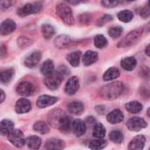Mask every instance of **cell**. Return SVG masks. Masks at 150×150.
Masks as SVG:
<instances>
[{"label": "cell", "mask_w": 150, "mask_h": 150, "mask_svg": "<svg viewBox=\"0 0 150 150\" xmlns=\"http://www.w3.org/2000/svg\"><path fill=\"white\" fill-rule=\"evenodd\" d=\"M124 89L125 86L121 82H112L101 87L99 96L105 100H113L123 93Z\"/></svg>", "instance_id": "obj_1"}, {"label": "cell", "mask_w": 150, "mask_h": 150, "mask_svg": "<svg viewBox=\"0 0 150 150\" xmlns=\"http://www.w3.org/2000/svg\"><path fill=\"white\" fill-rule=\"evenodd\" d=\"M55 12L57 16L67 25H73L75 24V19L71 9L65 4H59L56 6Z\"/></svg>", "instance_id": "obj_2"}, {"label": "cell", "mask_w": 150, "mask_h": 150, "mask_svg": "<svg viewBox=\"0 0 150 150\" xmlns=\"http://www.w3.org/2000/svg\"><path fill=\"white\" fill-rule=\"evenodd\" d=\"M143 33V29L142 28H137L135 30L131 31L123 40H121L120 42H119L118 47H129L134 45L135 42L139 40V39L142 37Z\"/></svg>", "instance_id": "obj_3"}, {"label": "cell", "mask_w": 150, "mask_h": 150, "mask_svg": "<svg viewBox=\"0 0 150 150\" xmlns=\"http://www.w3.org/2000/svg\"><path fill=\"white\" fill-rule=\"evenodd\" d=\"M63 78H64V76L58 70L54 71L53 73H51L50 75H48L45 77L44 83L49 90L54 91V90H56L59 88Z\"/></svg>", "instance_id": "obj_4"}, {"label": "cell", "mask_w": 150, "mask_h": 150, "mask_svg": "<svg viewBox=\"0 0 150 150\" xmlns=\"http://www.w3.org/2000/svg\"><path fill=\"white\" fill-rule=\"evenodd\" d=\"M42 7H43L42 4L39 2L33 3V4H26L23 7H21L18 10V14L21 17H25L27 15L35 14V13L40 12L41 11Z\"/></svg>", "instance_id": "obj_5"}, {"label": "cell", "mask_w": 150, "mask_h": 150, "mask_svg": "<svg viewBox=\"0 0 150 150\" xmlns=\"http://www.w3.org/2000/svg\"><path fill=\"white\" fill-rule=\"evenodd\" d=\"M67 114L61 109H55L54 111H52L47 117L48 120V123L53 127L58 129L61 122L62 121V120L64 119V117Z\"/></svg>", "instance_id": "obj_6"}, {"label": "cell", "mask_w": 150, "mask_h": 150, "mask_svg": "<svg viewBox=\"0 0 150 150\" xmlns=\"http://www.w3.org/2000/svg\"><path fill=\"white\" fill-rule=\"evenodd\" d=\"M7 137L9 142L17 148H22L25 143L24 134L18 129H14L11 133H10L7 135Z\"/></svg>", "instance_id": "obj_7"}, {"label": "cell", "mask_w": 150, "mask_h": 150, "mask_svg": "<svg viewBox=\"0 0 150 150\" xmlns=\"http://www.w3.org/2000/svg\"><path fill=\"white\" fill-rule=\"evenodd\" d=\"M147 126H148L147 122L142 118H139V117L131 118L127 123V128L130 131H134V132H138V131L147 127Z\"/></svg>", "instance_id": "obj_8"}, {"label": "cell", "mask_w": 150, "mask_h": 150, "mask_svg": "<svg viewBox=\"0 0 150 150\" xmlns=\"http://www.w3.org/2000/svg\"><path fill=\"white\" fill-rule=\"evenodd\" d=\"M34 91H35L34 85L29 82H21L17 87V93L23 97L32 96Z\"/></svg>", "instance_id": "obj_9"}, {"label": "cell", "mask_w": 150, "mask_h": 150, "mask_svg": "<svg viewBox=\"0 0 150 150\" xmlns=\"http://www.w3.org/2000/svg\"><path fill=\"white\" fill-rule=\"evenodd\" d=\"M74 43H75V40L70 36L66 35V34L59 35L54 40L55 47H57L58 48H67L74 45Z\"/></svg>", "instance_id": "obj_10"}, {"label": "cell", "mask_w": 150, "mask_h": 150, "mask_svg": "<svg viewBox=\"0 0 150 150\" xmlns=\"http://www.w3.org/2000/svg\"><path fill=\"white\" fill-rule=\"evenodd\" d=\"M40 58H41L40 51H39V50L33 51L28 56H26V58L25 59V65L27 68H30V69L34 68L40 62Z\"/></svg>", "instance_id": "obj_11"}, {"label": "cell", "mask_w": 150, "mask_h": 150, "mask_svg": "<svg viewBox=\"0 0 150 150\" xmlns=\"http://www.w3.org/2000/svg\"><path fill=\"white\" fill-rule=\"evenodd\" d=\"M79 89V80L76 76H72L70 77L66 85H65V92L69 96H72L76 94V92Z\"/></svg>", "instance_id": "obj_12"}, {"label": "cell", "mask_w": 150, "mask_h": 150, "mask_svg": "<svg viewBox=\"0 0 150 150\" xmlns=\"http://www.w3.org/2000/svg\"><path fill=\"white\" fill-rule=\"evenodd\" d=\"M58 100H59L58 98L47 96V95H42L40 96L37 99V106L39 108H45L54 105Z\"/></svg>", "instance_id": "obj_13"}, {"label": "cell", "mask_w": 150, "mask_h": 150, "mask_svg": "<svg viewBox=\"0 0 150 150\" xmlns=\"http://www.w3.org/2000/svg\"><path fill=\"white\" fill-rule=\"evenodd\" d=\"M31 102L26 98H20L17 101L15 110L18 113H26L31 110Z\"/></svg>", "instance_id": "obj_14"}, {"label": "cell", "mask_w": 150, "mask_h": 150, "mask_svg": "<svg viewBox=\"0 0 150 150\" xmlns=\"http://www.w3.org/2000/svg\"><path fill=\"white\" fill-rule=\"evenodd\" d=\"M17 25L16 23L11 19H5L2 22L0 26V32L2 35H7L15 31Z\"/></svg>", "instance_id": "obj_15"}, {"label": "cell", "mask_w": 150, "mask_h": 150, "mask_svg": "<svg viewBox=\"0 0 150 150\" xmlns=\"http://www.w3.org/2000/svg\"><path fill=\"white\" fill-rule=\"evenodd\" d=\"M106 119H107L108 122L111 124H119L123 121L124 114L120 110L116 109V110H113L111 112H109L107 114Z\"/></svg>", "instance_id": "obj_16"}, {"label": "cell", "mask_w": 150, "mask_h": 150, "mask_svg": "<svg viewBox=\"0 0 150 150\" xmlns=\"http://www.w3.org/2000/svg\"><path fill=\"white\" fill-rule=\"evenodd\" d=\"M146 142V138L144 135H137L134 137L129 143L128 149L130 150H140L144 148Z\"/></svg>", "instance_id": "obj_17"}, {"label": "cell", "mask_w": 150, "mask_h": 150, "mask_svg": "<svg viewBox=\"0 0 150 150\" xmlns=\"http://www.w3.org/2000/svg\"><path fill=\"white\" fill-rule=\"evenodd\" d=\"M68 110L73 115H80L84 111V105L80 101H73L68 105Z\"/></svg>", "instance_id": "obj_18"}, {"label": "cell", "mask_w": 150, "mask_h": 150, "mask_svg": "<svg viewBox=\"0 0 150 150\" xmlns=\"http://www.w3.org/2000/svg\"><path fill=\"white\" fill-rule=\"evenodd\" d=\"M72 129H73L74 134L77 137L82 136L86 132V123L83 121L82 120H76L73 122Z\"/></svg>", "instance_id": "obj_19"}, {"label": "cell", "mask_w": 150, "mask_h": 150, "mask_svg": "<svg viewBox=\"0 0 150 150\" xmlns=\"http://www.w3.org/2000/svg\"><path fill=\"white\" fill-rule=\"evenodd\" d=\"M98 59V54L95 51L89 50L84 54L83 57V62L85 66H90L94 62H96Z\"/></svg>", "instance_id": "obj_20"}, {"label": "cell", "mask_w": 150, "mask_h": 150, "mask_svg": "<svg viewBox=\"0 0 150 150\" xmlns=\"http://www.w3.org/2000/svg\"><path fill=\"white\" fill-rule=\"evenodd\" d=\"M65 148V144L59 139H50L46 142L45 149H62Z\"/></svg>", "instance_id": "obj_21"}, {"label": "cell", "mask_w": 150, "mask_h": 150, "mask_svg": "<svg viewBox=\"0 0 150 150\" xmlns=\"http://www.w3.org/2000/svg\"><path fill=\"white\" fill-rule=\"evenodd\" d=\"M121 67L127 71H132L137 65V61L134 57H126L120 62Z\"/></svg>", "instance_id": "obj_22"}, {"label": "cell", "mask_w": 150, "mask_h": 150, "mask_svg": "<svg viewBox=\"0 0 150 150\" xmlns=\"http://www.w3.org/2000/svg\"><path fill=\"white\" fill-rule=\"evenodd\" d=\"M13 130H14V124L12 121L9 120H3L1 121L0 131L3 135H8Z\"/></svg>", "instance_id": "obj_23"}, {"label": "cell", "mask_w": 150, "mask_h": 150, "mask_svg": "<svg viewBox=\"0 0 150 150\" xmlns=\"http://www.w3.org/2000/svg\"><path fill=\"white\" fill-rule=\"evenodd\" d=\"M54 71V65L51 60H47L42 63L40 67V72L42 75L47 76L51 73H53Z\"/></svg>", "instance_id": "obj_24"}, {"label": "cell", "mask_w": 150, "mask_h": 150, "mask_svg": "<svg viewBox=\"0 0 150 150\" xmlns=\"http://www.w3.org/2000/svg\"><path fill=\"white\" fill-rule=\"evenodd\" d=\"M25 144L31 149H39L41 145V139L38 136H30L25 140Z\"/></svg>", "instance_id": "obj_25"}, {"label": "cell", "mask_w": 150, "mask_h": 150, "mask_svg": "<svg viewBox=\"0 0 150 150\" xmlns=\"http://www.w3.org/2000/svg\"><path fill=\"white\" fill-rule=\"evenodd\" d=\"M72 126H73V123L71 122V120L69 119V117H68L66 115L64 117V119L62 120V121L61 122V124L58 127V130L61 133L67 134L70 131V129L72 128Z\"/></svg>", "instance_id": "obj_26"}, {"label": "cell", "mask_w": 150, "mask_h": 150, "mask_svg": "<svg viewBox=\"0 0 150 150\" xmlns=\"http://www.w3.org/2000/svg\"><path fill=\"white\" fill-rule=\"evenodd\" d=\"M120 75V72L118 69L116 68H110L108 69L104 76H103V79L105 81H111V80H114L116 78H118Z\"/></svg>", "instance_id": "obj_27"}, {"label": "cell", "mask_w": 150, "mask_h": 150, "mask_svg": "<svg viewBox=\"0 0 150 150\" xmlns=\"http://www.w3.org/2000/svg\"><path fill=\"white\" fill-rule=\"evenodd\" d=\"M81 51H74L72 53H70L67 59L68 62H69V64L73 67H77L80 63V59H81Z\"/></svg>", "instance_id": "obj_28"}, {"label": "cell", "mask_w": 150, "mask_h": 150, "mask_svg": "<svg viewBox=\"0 0 150 150\" xmlns=\"http://www.w3.org/2000/svg\"><path fill=\"white\" fill-rule=\"evenodd\" d=\"M143 106L142 105L138 102V101H132V102H129L126 105V109L131 112V113H139L142 110Z\"/></svg>", "instance_id": "obj_29"}, {"label": "cell", "mask_w": 150, "mask_h": 150, "mask_svg": "<svg viewBox=\"0 0 150 150\" xmlns=\"http://www.w3.org/2000/svg\"><path fill=\"white\" fill-rule=\"evenodd\" d=\"M41 33H42V35L43 37L46 39V40H50L54 33H55V30L54 28V26H52L51 25L49 24H45L41 26Z\"/></svg>", "instance_id": "obj_30"}, {"label": "cell", "mask_w": 150, "mask_h": 150, "mask_svg": "<svg viewBox=\"0 0 150 150\" xmlns=\"http://www.w3.org/2000/svg\"><path fill=\"white\" fill-rule=\"evenodd\" d=\"M13 75H14V70L12 69H8L2 71L1 75H0V80L2 82V83H4V84L9 83L11 82V80L12 79Z\"/></svg>", "instance_id": "obj_31"}, {"label": "cell", "mask_w": 150, "mask_h": 150, "mask_svg": "<svg viewBox=\"0 0 150 150\" xmlns=\"http://www.w3.org/2000/svg\"><path fill=\"white\" fill-rule=\"evenodd\" d=\"M105 133H106L105 128V127H104L102 124L97 123V124L94 126L92 134H93V136H94L95 138L103 139V138L105 136Z\"/></svg>", "instance_id": "obj_32"}, {"label": "cell", "mask_w": 150, "mask_h": 150, "mask_svg": "<svg viewBox=\"0 0 150 150\" xmlns=\"http://www.w3.org/2000/svg\"><path fill=\"white\" fill-rule=\"evenodd\" d=\"M109 138L110 140L116 143V144H120L123 142L124 141V136H123V134L121 131L120 130H113L110 133V135H109Z\"/></svg>", "instance_id": "obj_33"}, {"label": "cell", "mask_w": 150, "mask_h": 150, "mask_svg": "<svg viewBox=\"0 0 150 150\" xmlns=\"http://www.w3.org/2000/svg\"><path fill=\"white\" fill-rule=\"evenodd\" d=\"M33 128L34 131L41 134H47L49 132V127H47V125L43 122V121H37L33 124Z\"/></svg>", "instance_id": "obj_34"}, {"label": "cell", "mask_w": 150, "mask_h": 150, "mask_svg": "<svg viewBox=\"0 0 150 150\" xmlns=\"http://www.w3.org/2000/svg\"><path fill=\"white\" fill-rule=\"evenodd\" d=\"M106 145H107V142H106L105 141H104L103 139H98V138L97 140L91 141V142H90L89 147H90V149H91L98 150L105 149V148L106 147Z\"/></svg>", "instance_id": "obj_35"}, {"label": "cell", "mask_w": 150, "mask_h": 150, "mask_svg": "<svg viewBox=\"0 0 150 150\" xmlns=\"http://www.w3.org/2000/svg\"><path fill=\"white\" fill-rule=\"evenodd\" d=\"M134 13L131 11H127V10H125V11H120L119 14H118V18L122 21V22H125V23H127V22H130L133 18H134Z\"/></svg>", "instance_id": "obj_36"}, {"label": "cell", "mask_w": 150, "mask_h": 150, "mask_svg": "<svg viewBox=\"0 0 150 150\" xmlns=\"http://www.w3.org/2000/svg\"><path fill=\"white\" fill-rule=\"evenodd\" d=\"M94 44H95V46H96L97 47H98V48H103V47H105L107 46L108 41H107L106 38H105L104 35L98 34V35L95 36V38H94Z\"/></svg>", "instance_id": "obj_37"}, {"label": "cell", "mask_w": 150, "mask_h": 150, "mask_svg": "<svg viewBox=\"0 0 150 150\" xmlns=\"http://www.w3.org/2000/svg\"><path fill=\"white\" fill-rule=\"evenodd\" d=\"M123 33V28L120 25H117V26H114V27H112L109 31H108V33L111 37L112 38H118L120 37Z\"/></svg>", "instance_id": "obj_38"}, {"label": "cell", "mask_w": 150, "mask_h": 150, "mask_svg": "<svg viewBox=\"0 0 150 150\" xmlns=\"http://www.w3.org/2000/svg\"><path fill=\"white\" fill-rule=\"evenodd\" d=\"M33 43V40H30L29 38L24 37V36H20L18 39V44L20 47H29L31 44Z\"/></svg>", "instance_id": "obj_39"}, {"label": "cell", "mask_w": 150, "mask_h": 150, "mask_svg": "<svg viewBox=\"0 0 150 150\" xmlns=\"http://www.w3.org/2000/svg\"><path fill=\"white\" fill-rule=\"evenodd\" d=\"M16 0H0V9L4 11L10 7H11L15 4Z\"/></svg>", "instance_id": "obj_40"}, {"label": "cell", "mask_w": 150, "mask_h": 150, "mask_svg": "<svg viewBox=\"0 0 150 150\" xmlns=\"http://www.w3.org/2000/svg\"><path fill=\"white\" fill-rule=\"evenodd\" d=\"M102 1V4L105 6V7H107V8H112V7H115L117 6L120 0H101Z\"/></svg>", "instance_id": "obj_41"}, {"label": "cell", "mask_w": 150, "mask_h": 150, "mask_svg": "<svg viewBox=\"0 0 150 150\" xmlns=\"http://www.w3.org/2000/svg\"><path fill=\"white\" fill-rule=\"evenodd\" d=\"M140 76L144 79H150V69L147 66H143L140 70Z\"/></svg>", "instance_id": "obj_42"}, {"label": "cell", "mask_w": 150, "mask_h": 150, "mask_svg": "<svg viewBox=\"0 0 150 150\" xmlns=\"http://www.w3.org/2000/svg\"><path fill=\"white\" fill-rule=\"evenodd\" d=\"M111 20H112V17L111 15L105 14V15H104L103 17H101L100 19L98 21V25L102 26V25H104L105 23H107V22H109V21H111Z\"/></svg>", "instance_id": "obj_43"}, {"label": "cell", "mask_w": 150, "mask_h": 150, "mask_svg": "<svg viewBox=\"0 0 150 150\" xmlns=\"http://www.w3.org/2000/svg\"><path fill=\"white\" fill-rule=\"evenodd\" d=\"M140 15H141V17H142L143 18H148V17H149L150 16V5H147V6H144L142 10H141V11H140Z\"/></svg>", "instance_id": "obj_44"}, {"label": "cell", "mask_w": 150, "mask_h": 150, "mask_svg": "<svg viewBox=\"0 0 150 150\" xmlns=\"http://www.w3.org/2000/svg\"><path fill=\"white\" fill-rule=\"evenodd\" d=\"M58 71L65 77L68 74H69V69L65 67V66H61L60 68H59V69H58Z\"/></svg>", "instance_id": "obj_45"}, {"label": "cell", "mask_w": 150, "mask_h": 150, "mask_svg": "<svg viewBox=\"0 0 150 150\" xmlns=\"http://www.w3.org/2000/svg\"><path fill=\"white\" fill-rule=\"evenodd\" d=\"M6 54H7V49L5 48V46L4 44H2V46H1V52H0L1 58H4Z\"/></svg>", "instance_id": "obj_46"}, {"label": "cell", "mask_w": 150, "mask_h": 150, "mask_svg": "<svg viewBox=\"0 0 150 150\" xmlns=\"http://www.w3.org/2000/svg\"><path fill=\"white\" fill-rule=\"evenodd\" d=\"M65 1L68 2V3H69L70 4H73V5L78 4L81 2V0H65Z\"/></svg>", "instance_id": "obj_47"}, {"label": "cell", "mask_w": 150, "mask_h": 150, "mask_svg": "<svg viewBox=\"0 0 150 150\" xmlns=\"http://www.w3.org/2000/svg\"><path fill=\"white\" fill-rule=\"evenodd\" d=\"M145 52H146V54H147L148 56H150V44L149 45H148V47H146Z\"/></svg>", "instance_id": "obj_48"}, {"label": "cell", "mask_w": 150, "mask_h": 150, "mask_svg": "<svg viewBox=\"0 0 150 150\" xmlns=\"http://www.w3.org/2000/svg\"><path fill=\"white\" fill-rule=\"evenodd\" d=\"M1 96H2V98H1V101H0V102H1V103H3V102H4V91L3 90L1 91Z\"/></svg>", "instance_id": "obj_49"}, {"label": "cell", "mask_w": 150, "mask_h": 150, "mask_svg": "<svg viewBox=\"0 0 150 150\" xmlns=\"http://www.w3.org/2000/svg\"><path fill=\"white\" fill-rule=\"evenodd\" d=\"M147 30H148V32H150V21L149 23L148 24V25H147Z\"/></svg>", "instance_id": "obj_50"}, {"label": "cell", "mask_w": 150, "mask_h": 150, "mask_svg": "<svg viewBox=\"0 0 150 150\" xmlns=\"http://www.w3.org/2000/svg\"><path fill=\"white\" fill-rule=\"evenodd\" d=\"M147 114H148V116L149 117H150V108L148 110V112H147Z\"/></svg>", "instance_id": "obj_51"}, {"label": "cell", "mask_w": 150, "mask_h": 150, "mask_svg": "<svg viewBox=\"0 0 150 150\" xmlns=\"http://www.w3.org/2000/svg\"><path fill=\"white\" fill-rule=\"evenodd\" d=\"M127 1H130V2H133V1H135V0H127Z\"/></svg>", "instance_id": "obj_52"}, {"label": "cell", "mask_w": 150, "mask_h": 150, "mask_svg": "<svg viewBox=\"0 0 150 150\" xmlns=\"http://www.w3.org/2000/svg\"><path fill=\"white\" fill-rule=\"evenodd\" d=\"M149 4L150 5V0H149Z\"/></svg>", "instance_id": "obj_53"}, {"label": "cell", "mask_w": 150, "mask_h": 150, "mask_svg": "<svg viewBox=\"0 0 150 150\" xmlns=\"http://www.w3.org/2000/svg\"></svg>", "instance_id": "obj_54"}]
</instances>
